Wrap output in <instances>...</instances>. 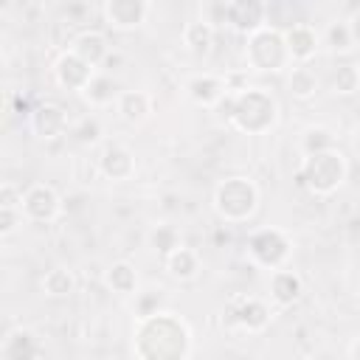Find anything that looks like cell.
Here are the masks:
<instances>
[{"label": "cell", "instance_id": "1", "mask_svg": "<svg viewBox=\"0 0 360 360\" xmlns=\"http://www.w3.org/2000/svg\"><path fill=\"white\" fill-rule=\"evenodd\" d=\"M132 352L138 360H188L191 329L177 312L158 309L138 318L132 329Z\"/></svg>", "mask_w": 360, "mask_h": 360}, {"label": "cell", "instance_id": "2", "mask_svg": "<svg viewBox=\"0 0 360 360\" xmlns=\"http://www.w3.org/2000/svg\"><path fill=\"white\" fill-rule=\"evenodd\" d=\"M278 121V101L264 87H245L231 93V115L228 124L242 135H264Z\"/></svg>", "mask_w": 360, "mask_h": 360}, {"label": "cell", "instance_id": "3", "mask_svg": "<svg viewBox=\"0 0 360 360\" xmlns=\"http://www.w3.org/2000/svg\"><path fill=\"white\" fill-rule=\"evenodd\" d=\"M349 177V163L340 149H326L318 155H304L298 166V183L315 194V197H329L335 194Z\"/></svg>", "mask_w": 360, "mask_h": 360}, {"label": "cell", "instance_id": "4", "mask_svg": "<svg viewBox=\"0 0 360 360\" xmlns=\"http://www.w3.org/2000/svg\"><path fill=\"white\" fill-rule=\"evenodd\" d=\"M211 202H214V211L222 222H228V225L248 222L259 208V186L242 174L225 177L214 186Z\"/></svg>", "mask_w": 360, "mask_h": 360}, {"label": "cell", "instance_id": "5", "mask_svg": "<svg viewBox=\"0 0 360 360\" xmlns=\"http://www.w3.org/2000/svg\"><path fill=\"white\" fill-rule=\"evenodd\" d=\"M245 62L256 73H281L290 68V56L284 48V37L276 28H259L245 37Z\"/></svg>", "mask_w": 360, "mask_h": 360}, {"label": "cell", "instance_id": "6", "mask_svg": "<svg viewBox=\"0 0 360 360\" xmlns=\"http://www.w3.org/2000/svg\"><path fill=\"white\" fill-rule=\"evenodd\" d=\"M290 253H292V242L281 228H259L248 236V259L256 267L273 273L287 264Z\"/></svg>", "mask_w": 360, "mask_h": 360}, {"label": "cell", "instance_id": "7", "mask_svg": "<svg viewBox=\"0 0 360 360\" xmlns=\"http://www.w3.org/2000/svg\"><path fill=\"white\" fill-rule=\"evenodd\" d=\"M20 214L28 222H53L62 214V197L48 183H34L22 191Z\"/></svg>", "mask_w": 360, "mask_h": 360}, {"label": "cell", "instance_id": "8", "mask_svg": "<svg viewBox=\"0 0 360 360\" xmlns=\"http://www.w3.org/2000/svg\"><path fill=\"white\" fill-rule=\"evenodd\" d=\"M149 11H152V3H146V0H104V6H101L107 25L115 31L141 28L146 22Z\"/></svg>", "mask_w": 360, "mask_h": 360}, {"label": "cell", "instance_id": "9", "mask_svg": "<svg viewBox=\"0 0 360 360\" xmlns=\"http://www.w3.org/2000/svg\"><path fill=\"white\" fill-rule=\"evenodd\" d=\"M225 25L242 37L256 34L267 25L264 3L262 0H225Z\"/></svg>", "mask_w": 360, "mask_h": 360}, {"label": "cell", "instance_id": "10", "mask_svg": "<svg viewBox=\"0 0 360 360\" xmlns=\"http://www.w3.org/2000/svg\"><path fill=\"white\" fill-rule=\"evenodd\" d=\"M228 318H231V323H233L236 329L256 335V332H264V329L270 326L273 309H270L267 301H262V298H256V295H248V298H239V301L231 307Z\"/></svg>", "mask_w": 360, "mask_h": 360}, {"label": "cell", "instance_id": "11", "mask_svg": "<svg viewBox=\"0 0 360 360\" xmlns=\"http://www.w3.org/2000/svg\"><path fill=\"white\" fill-rule=\"evenodd\" d=\"M284 48H287V56H290V65H309L321 48V37L312 25L307 22H292L284 34Z\"/></svg>", "mask_w": 360, "mask_h": 360}, {"label": "cell", "instance_id": "12", "mask_svg": "<svg viewBox=\"0 0 360 360\" xmlns=\"http://www.w3.org/2000/svg\"><path fill=\"white\" fill-rule=\"evenodd\" d=\"M98 174L112 183H124L135 177V155L124 143H107L98 155Z\"/></svg>", "mask_w": 360, "mask_h": 360}, {"label": "cell", "instance_id": "13", "mask_svg": "<svg viewBox=\"0 0 360 360\" xmlns=\"http://www.w3.org/2000/svg\"><path fill=\"white\" fill-rule=\"evenodd\" d=\"M31 132L39 141H56V138L68 135V112L53 101L37 104L31 110Z\"/></svg>", "mask_w": 360, "mask_h": 360}, {"label": "cell", "instance_id": "14", "mask_svg": "<svg viewBox=\"0 0 360 360\" xmlns=\"http://www.w3.org/2000/svg\"><path fill=\"white\" fill-rule=\"evenodd\" d=\"M93 68L90 65H84L76 53H70V51H65V53H59L56 56V62H53V79H56V84L62 87V90H70V93H82L84 87H87V82L93 79Z\"/></svg>", "mask_w": 360, "mask_h": 360}, {"label": "cell", "instance_id": "15", "mask_svg": "<svg viewBox=\"0 0 360 360\" xmlns=\"http://www.w3.org/2000/svg\"><path fill=\"white\" fill-rule=\"evenodd\" d=\"M68 51L76 53V56H79L84 65H90L93 70H98V68L104 65V59L110 56V42H107V37H104L101 31L87 28V31H82V34L73 37V42H70Z\"/></svg>", "mask_w": 360, "mask_h": 360}, {"label": "cell", "instance_id": "16", "mask_svg": "<svg viewBox=\"0 0 360 360\" xmlns=\"http://www.w3.org/2000/svg\"><path fill=\"white\" fill-rule=\"evenodd\" d=\"M186 93H188V98H191L197 107L214 110L217 101L228 93V90H225V76H217V73H194V76L186 82Z\"/></svg>", "mask_w": 360, "mask_h": 360}, {"label": "cell", "instance_id": "17", "mask_svg": "<svg viewBox=\"0 0 360 360\" xmlns=\"http://www.w3.org/2000/svg\"><path fill=\"white\" fill-rule=\"evenodd\" d=\"M304 292V281L295 270L278 267L270 273V301L276 307H292Z\"/></svg>", "mask_w": 360, "mask_h": 360}, {"label": "cell", "instance_id": "18", "mask_svg": "<svg viewBox=\"0 0 360 360\" xmlns=\"http://www.w3.org/2000/svg\"><path fill=\"white\" fill-rule=\"evenodd\" d=\"M115 110L127 124H143L152 115V96L146 90H121Z\"/></svg>", "mask_w": 360, "mask_h": 360}, {"label": "cell", "instance_id": "19", "mask_svg": "<svg viewBox=\"0 0 360 360\" xmlns=\"http://www.w3.org/2000/svg\"><path fill=\"white\" fill-rule=\"evenodd\" d=\"M37 357H39V340L31 329H14L0 346V360H37Z\"/></svg>", "mask_w": 360, "mask_h": 360}, {"label": "cell", "instance_id": "20", "mask_svg": "<svg viewBox=\"0 0 360 360\" xmlns=\"http://www.w3.org/2000/svg\"><path fill=\"white\" fill-rule=\"evenodd\" d=\"M118 93H121V87H118V82L110 76V73H93V79L87 82V87L79 93L90 107H112L115 104V98H118Z\"/></svg>", "mask_w": 360, "mask_h": 360}, {"label": "cell", "instance_id": "21", "mask_svg": "<svg viewBox=\"0 0 360 360\" xmlns=\"http://www.w3.org/2000/svg\"><path fill=\"white\" fill-rule=\"evenodd\" d=\"M318 73L309 65H290L287 68V93L295 101H309L318 93Z\"/></svg>", "mask_w": 360, "mask_h": 360}, {"label": "cell", "instance_id": "22", "mask_svg": "<svg viewBox=\"0 0 360 360\" xmlns=\"http://www.w3.org/2000/svg\"><path fill=\"white\" fill-rule=\"evenodd\" d=\"M163 262H166L169 276L177 281H191L200 273V256H197V250H191L186 245L174 248L169 256H163Z\"/></svg>", "mask_w": 360, "mask_h": 360}, {"label": "cell", "instance_id": "23", "mask_svg": "<svg viewBox=\"0 0 360 360\" xmlns=\"http://www.w3.org/2000/svg\"><path fill=\"white\" fill-rule=\"evenodd\" d=\"M104 284L115 292V295H135L138 292V270L132 262H112L104 273Z\"/></svg>", "mask_w": 360, "mask_h": 360}, {"label": "cell", "instance_id": "24", "mask_svg": "<svg viewBox=\"0 0 360 360\" xmlns=\"http://www.w3.org/2000/svg\"><path fill=\"white\" fill-rule=\"evenodd\" d=\"M214 37H217V31H214L202 17L188 20V22L183 25V45H186V51H191L194 56H205V53L211 51V45H214Z\"/></svg>", "mask_w": 360, "mask_h": 360}, {"label": "cell", "instance_id": "25", "mask_svg": "<svg viewBox=\"0 0 360 360\" xmlns=\"http://www.w3.org/2000/svg\"><path fill=\"white\" fill-rule=\"evenodd\" d=\"M42 292L48 295V298H68V295H73L76 292V276H73V270H68V267H51L45 276H42Z\"/></svg>", "mask_w": 360, "mask_h": 360}, {"label": "cell", "instance_id": "26", "mask_svg": "<svg viewBox=\"0 0 360 360\" xmlns=\"http://www.w3.org/2000/svg\"><path fill=\"white\" fill-rule=\"evenodd\" d=\"M326 45L332 53L343 56V53H352L354 45H357V28L346 20H335L329 28H326Z\"/></svg>", "mask_w": 360, "mask_h": 360}, {"label": "cell", "instance_id": "27", "mask_svg": "<svg viewBox=\"0 0 360 360\" xmlns=\"http://www.w3.org/2000/svg\"><path fill=\"white\" fill-rule=\"evenodd\" d=\"M149 248L158 253V256H169L174 248H180L183 242H180V231L174 228V225H169V222H160V225H155L152 231H149Z\"/></svg>", "mask_w": 360, "mask_h": 360}, {"label": "cell", "instance_id": "28", "mask_svg": "<svg viewBox=\"0 0 360 360\" xmlns=\"http://www.w3.org/2000/svg\"><path fill=\"white\" fill-rule=\"evenodd\" d=\"M326 149H338V141H335V132L332 129H326V127H309L301 135V155H318V152H326Z\"/></svg>", "mask_w": 360, "mask_h": 360}, {"label": "cell", "instance_id": "29", "mask_svg": "<svg viewBox=\"0 0 360 360\" xmlns=\"http://www.w3.org/2000/svg\"><path fill=\"white\" fill-rule=\"evenodd\" d=\"M332 87L338 96H352L360 87V70L354 62H340L332 73Z\"/></svg>", "mask_w": 360, "mask_h": 360}, {"label": "cell", "instance_id": "30", "mask_svg": "<svg viewBox=\"0 0 360 360\" xmlns=\"http://www.w3.org/2000/svg\"><path fill=\"white\" fill-rule=\"evenodd\" d=\"M101 135H104V132H101V124H98L96 115H87V118H82L76 127H70V138H73L76 143H82V146L98 143Z\"/></svg>", "mask_w": 360, "mask_h": 360}, {"label": "cell", "instance_id": "31", "mask_svg": "<svg viewBox=\"0 0 360 360\" xmlns=\"http://www.w3.org/2000/svg\"><path fill=\"white\" fill-rule=\"evenodd\" d=\"M214 31L219 28V25H225V0H214V3H205L202 6V14H200Z\"/></svg>", "mask_w": 360, "mask_h": 360}, {"label": "cell", "instance_id": "32", "mask_svg": "<svg viewBox=\"0 0 360 360\" xmlns=\"http://www.w3.org/2000/svg\"><path fill=\"white\" fill-rule=\"evenodd\" d=\"M22 222V214L17 208H3L0 205V236H11Z\"/></svg>", "mask_w": 360, "mask_h": 360}, {"label": "cell", "instance_id": "33", "mask_svg": "<svg viewBox=\"0 0 360 360\" xmlns=\"http://www.w3.org/2000/svg\"><path fill=\"white\" fill-rule=\"evenodd\" d=\"M20 202H22V188L20 186H14V183L0 186V205L3 208H17L20 211Z\"/></svg>", "mask_w": 360, "mask_h": 360}, {"label": "cell", "instance_id": "34", "mask_svg": "<svg viewBox=\"0 0 360 360\" xmlns=\"http://www.w3.org/2000/svg\"><path fill=\"white\" fill-rule=\"evenodd\" d=\"M357 346H360V340L352 338V340H349V360H357Z\"/></svg>", "mask_w": 360, "mask_h": 360}, {"label": "cell", "instance_id": "35", "mask_svg": "<svg viewBox=\"0 0 360 360\" xmlns=\"http://www.w3.org/2000/svg\"><path fill=\"white\" fill-rule=\"evenodd\" d=\"M301 360H312V357H301Z\"/></svg>", "mask_w": 360, "mask_h": 360}]
</instances>
